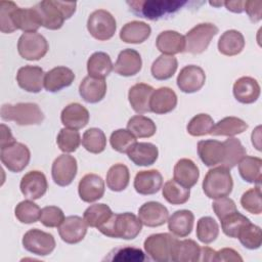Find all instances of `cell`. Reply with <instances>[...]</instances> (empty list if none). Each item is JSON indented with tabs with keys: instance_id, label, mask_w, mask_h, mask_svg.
I'll return each mask as SVG.
<instances>
[{
	"instance_id": "obj_1",
	"label": "cell",
	"mask_w": 262,
	"mask_h": 262,
	"mask_svg": "<svg viewBox=\"0 0 262 262\" xmlns=\"http://www.w3.org/2000/svg\"><path fill=\"white\" fill-rule=\"evenodd\" d=\"M142 223L139 218L130 212L115 214L101 225L98 230L108 236L114 238L123 239H133L141 231Z\"/></svg>"
},
{
	"instance_id": "obj_2",
	"label": "cell",
	"mask_w": 262,
	"mask_h": 262,
	"mask_svg": "<svg viewBox=\"0 0 262 262\" xmlns=\"http://www.w3.org/2000/svg\"><path fill=\"white\" fill-rule=\"evenodd\" d=\"M41 20L42 27L49 30H58L63 21L70 18L76 11V2L57 0H44L35 5Z\"/></svg>"
},
{
	"instance_id": "obj_3",
	"label": "cell",
	"mask_w": 262,
	"mask_h": 262,
	"mask_svg": "<svg viewBox=\"0 0 262 262\" xmlns=\"http://www.w3.org/2000/svg\"><path fill=\"white\" fill-rule=\"evenodd\" d=\"M0 116L2 120L12 121L20 126L39 125L44 120L43 112L34 102L5 103L1 106Z\"/></svg>"
},
{
	"instance_id": "obj_4",
	"label": "cell",
	"mask_w": 262,
	"mask_h": 262,
	"mask_svg": "<svg viewBox=\"0 0 262 262\" xmlns=\"http://www.w3.org/2000/svg\"><path fill=\"white\" fill-rule=\"evenodd\" d=\"M186 1L177 0H137L127 1L131 11L140 16L151 20L172 14L179 10Z\"/></svg>"
},
{
	"instance_id": "obj_5",
	"label": "cell",
	"mask_w": 262,
	"mask_h": 262,
	"mask_svg": "<svg viewBox=\"0 0 262 262\" xmlns=\"http://www.w3.org/2000/svg\"><path fill=\"white\" fill-rule=\"evenodd\" d=\"M232 187L230 171L223 166L210 169L203 180V190L209 199L216 200L227 196L232 191Z\"/></svg>"
},
{
	"instance_id": "obj_6",
	"label": "cell",
	"mask_w": 262,
	"mask_h": 262,
	"mask_svg": "<svg viewBox=\"0 0 262 262\" xmlns=\"http://www.w3.org/2000/svg\"><path fill=\"white\" fill-rule=\"evenodd\" d=\"M218 31V28L211 23H202L194 26L184 36V51H187L191 54H200L204 52Z\"/></svg>"
},
{
	"instance_id": "obj_7",
	"label": "cell",
	"mask_w": 262,
	"mask_h": 262,
	"mask_svg": "<svg viewBox=\"0 0 262 262\" xmlns=\"http://www.w3.org/2000/svg\"><path fill=\"white\" fill-rule=\"evenodd\" d=\"M117 29V23L112 13L104 9L93 11L87 20V30L90 35L99 41L111 39Z\"/></svg>"
},
{
	"instance_id": "obj_8",
	"label": "cell",
	"mask_w": 262,
	"mask_h": 262,
	"mask_svg": "<svg viewBox=\"0 0 262 262\" xmlns=\"http://www.w3.org/2000/svg\"><path fill=\"white\" fill-rule=\"evenodd\" d=\"M177 238L170 233H155L144 241V250L146 254L159 262L171 261V255Z\"/></svg>"
},
{
	"instance_id": "obj_9",
	"label": "cell",
	"mask_w": 262,
	"mask_h": 262,
	"mask_svg": "<svg viewBox=\"0 0 262 262\" xmlns=\"http://www.w3.org/2000/svg\"><path fill=\"white\" fill-rule=\"evenodd\" d=\"M48 42L45 37L37 32L24 33L17 42L19 55L27 60H39L48 51Z\"/></svg>"
},
{
	"instance_id": "obj_10",
	"label": "cell",
	"mask_w": 262,
	"mask_h": 262,
	"mask_svg": "<svg viewBox=\"0 0 262 262\" xmlns=\"http://www.w3.org/2000/svg\"><path fill=\"white\" fill-rule=\"evenodd\" d=\"M0 159L2 164L9 171L17 173L28 166L31 159V152L27 145L15 141L1 148Z\"/></svg>"
},
{
	"instance_id": "obj_11",
	"label": "cell",
	"mask_w": 262,
	"mask_h": 262,
	"mask_svg": "<svg viewBox=\"0 0 262 262\" xmlns=\"http://www.w3.org/2000/svg\"><path fill=\"white\" fill-rule=\"evenodd\" d=\"M24 248L38 256H47L55 248V239L51 233L38 228L28 230L23 236Z\"/></svg>"
},
{
	"instance_id": "obj_12",
	"label": "cell",
	"mask_w": 262,
	"mask_h": 262,
	"mask_svg": "<svg viewBox=\"0 0 262 262\" xmlns=\"http://www.w3.org/2000/svg\"><path fill=\"white\" fill-rule=\"evenodd\" d=\"M77 160L68 154L58 156L52 163L51 175L55 184L59 186L70 185L77 175Z\"/></svg>"
},
{
	"instance_id": "obj_13",
	"label": "cell",
	"mask_w": 262,
	"mask_h": 262,
	"mask_svg": "<svg viewBox=\"0 0 262 262\" xmlns=\"http://www.w3.org/2000/svg\"><path fill=\"white\" fill-rule=\"evenodd\" d=\"M177 86L184 93H194L204 86L206 74L204 70L194 64L182 68L177 76Z\"/></svg>"
},
{
	"instance_id": "obj_14",
	"label": "cell",
	"mask_w": 262,
	"mask_h": 262,
	"mask_svg": "<svg viewBox=\"0 0 262 262\" xmlns=\"http://www.w3.org/2000/svg\"><path fill=\"white\" fill-rule=\"evenodd\" d=\"M19 188L26 198L38 200L45 194L48 188L46 176L38 170L30 171L21 177Z\"/></svg>"
},
{
	"instance_id": "obj_15",
	"label": "cell",
	"mask_w": 262,
	"mask_h": 262,
	"mask_svg": "<svg viewBox=\"0 0 262 262\" xmlns=\"http://www.w3.org/2000/svg\"><path fill=\"white\" fill-rule=\"evenodd\" d=\"M45 73L37 66H25L18 69L16 82L18 86L27 92L38 93L44 87Z\"/></svg>"
},
{
	"instance_id": "obj_16",
	"label": "cell",
	"mask_w": 262,
	"mask_h": 262,
	"mask_svg": "<svg viewBox=\"0 0 262 262\" xmlns=\"http://www.w3.org/2000/svg\"><path fill=\"white\" fill-rule=\"evenodd\" d=\"M87 223L84 218L77 215L68 216L58 227L60 238L67 244L80 243L87 233Z\"/></svg>"
},
{
	"instance_id": "obj_17",
	"label": "cell",
	"mask_w": 262,
	"mask_h": 262,
	"mask_svg": "<svg viewBox=\"0 0 262 262\" xmlns=\"http://www.w3.org/2000/svg\"><path fill=\"white\" fill-rule=\"evenodd\" d=\"M138 218L148 227H158L165 224L169 218L168 209L159 202H146L138 209Z\"/></svg>"
},
{
	"instance_id": "obj_18",
	"label": "cell",
	"mask_w": 262,
	"mask_h": 262,
	"mask_svg": "<svg viewBox=\"0 0 262 262\" xmlns=\"http://www.w3.org/2000/svg\"><path fill=\"white\" fill-rule=\"evenodd\" d=\"M104 189L102 178L94 173L83 176L78 185L79 196L85 203H93L101 199L104 194Z\"/></svg>"
},
{
	"instance_id": "obj_19",
	"label": "cell",
	"mask_w": 262,
	"mask_h": 262,
	"mask_svg": "<svg viewBox=\"0 0 262 262\" xmlns=\"http://www.w3.org/2000/svg\"><path fill=\"white\" fill-rule=\"evenodd\" d=\"M142 67L141 56L138 51L127 48L122 50L114 64V71L123 77H131L136 75Z\"/></svg>"
},
{
	"instance_id": "obj_20",
	"label": "cell",
	"mask_w": 262,
	"mask_h": 262,
	"mask_svg": "<svg viewBox=\"0 0 262 262\" xmlns=\"http://www.w3.org/2000/svg\"><path fill=\"white\" fill-rule=\"evenodd\" d=\"M225 147L223 142L215 139L201 140L198 142V154L201 161L208 167L221 165L224 159Z\"/></svg>"
},
{
	"instance_id": "obj_21",
	"label": "cell",
	"mask_w": 262,
	"mask_h": 262,
	"mask_svg": "<svg viewBox=\"0 0 262 262\" xmlns=\"http://www.w3.org/2000/svg\"><path fill=\"white\" fill-rule=\"evenodd\" d=\"M177 105V95L173 89L169 87H160L154 90L149 108L157 115H164L172 112Z\"/></svg>"
},
{
	"instance_id": "obj_22",
	"label": "cell",
	"mask_w": 262,
	"mask_h": 262,
	"mask_svg": "<svg viewBox=\"0 0 262 262\" xmlns=\"http://www.w3.org/2000/svg\"><path fill=\"white\" fill-rule=\"evenodd\" d=\"M133 185L139 194H154L162 187L163 177L162 174L156 169L139 171L135 175Z\"/></svg>"
},
{
	"instance_id": "obj_23",
	"label": "cell",
	"mask_w": 262,
	"mask_h": 262,
	"mask_svg": "<svg viewBox=\"0 0 262 262\" xmlns=\"http://www.w3.org/2000/svg\"><path fill=\"white\" fill-rule=\"evenodd\" d=\"M75 80L74 72L67 67H55L45 73L44 88L49 92H57L69 87Z\"/></svg>"
},
{
	"instance_id": "obj_24",
	"label": "cell",
	"mask_w": 262,
	"mask_h": 262,
	"mask_svg": "<svg viewBox=\"0 0 262 262\" xmlns=\"http://www.w3.org/2000/svg\"><path fill=\"white\" fill-rule=\"evenodd\" d=\"M234 98L241 103L249 104L255 102L260 96V86L252 77H241L233 84Z\"/></svg>"
},
{
	"instance_id": "obj_25",
	"label": "cell",
	"mask_w": 262,
	"mask_h": 262,
	"mask_svg": "<svg viewBox=\"0 0 262 262\" xmlns=\"http://www.w3.org/2000/svg\"><path fill=\"white\" fill-rule=\"evenodd\" d=\"M60 120L67 128L79 130L88 124L89 112L82 104L72 102L61 111Z\"/></svg>"
},
{
	"instance_id": "obj_26",
	"label": "cell",
	"mask_w": 262,
	"mask_h": 262,
	"mask_svg": "<svg viewBox=\"0 0 262 262\" xmlns=\"http://www.w3.org/2000/svg\"><path fill=\"white\" fill-rule=\"evenodd\" d=\"M12 21L16 30H21L25 33L36 32L42 26V20L36 6L28 8L17 7L12 14Z\"/></svg>"
},
{
	"instance_id": "obj_27",
	"label": "cell",
	"mask_w": 262,
	"mask_h": 262,
	"mask_svg": "<svg viewBox=\"0 0 262 262\" xmlns=\"http://www.w3.org/2000/svg\"><path fill=\"white\" fill-rule=\"evenodd\" d=\"M156 45L162 54L174 55L185 50V39L180 33L168 30L158 35Z\"/></svg>"
},
{
	"instance_id": "obj_28",
	"label": "cell",
	"mask_w": 262,
	"mask_h": 262,
	"mask_svg": "<svg viewBox=\"0 0 262 262\" xmlns=\"http://www.w3.org/2000/svg\"><path fill=\"white\" fill-rule=\"evenodd\" d=\"M174 180L186 188L194 186L200 177L198 166L190 159H180L174 166Z\"/></svg>"
},
{
	"instance_id": "obj_29",
	"label": "cell",
	"mask_w": 262,
	"mask_h": 262,
	"mask_svg": "<svg viewBox=\"0 0 262 262\" xmlns=\"http://www.w3.org/2000/svg\"><path fill=\"white\" fill-rule=\"evenodd\" d=\"M79 93L86 102L96 103L105 96L106 82L104 79L87 76L79 85Z\"/></svg>"
},
{
	"instance_id": "obj_30",
	"label": "cell",
	"mask_w": 262,
	"mask_h": 262,
	"mask_svg": "<svg viewBox=\"0 0 262 262\" xmlns=\"http://www.w3.org/2000/svg\"><path fill=\"white\" fill-rule=\"evenodd\" d=\"M154 88L145 83H137L133 85L128 92V99L131 107L138 114L150 112L149 101Z\"/></svg>"
},
{
	"instance_id": "obj_31",
	"label": "cell",
	"mask_w": 262,
	"mask_h": 262,
	"mask_svg": "<svg viewBox=\"0 0 262 262\" xmlns=\"http://www.w3.org/2000/svg\"><path fill=\"white\" fill-rule=\"evenodd\" d=\"M128 158L137 166H150L159 156L158 147L150 142H135L127 151Z\"/></svg>"
},
{
	"instance_id": "obj_32",
	"label": "cell",
	"mask_w": 262,
	"mask_h": 262,
	"mask_svg": "<svg viewBox=\"0 0 262 262\" xmlns=\"http://www.w3.org/2000/svg\"><path fill=\"white\" fill-rule=\"evenodd\" d=\"M168 229L176 236L185 237L187 236L193 227L194 215L189 210H178L175 211L168 218Z\"/></svg>"
},
{
	"instance_id": "obj_33",
	"label": "cell",
	"mask_w": 262,
	"mask_h": 262,
	"mask_svg": "<svg viewBox=\"0 0 262 262\" xmlns=\"http://www.w3.org/2000/svg\"><path fill=\"white\" fill-rule=\"evenodd\" d=\"M150 33L149 25L140 20H132L123 26L120 31V38L125 43L140 44L150 36Z\"/></svg>"
},
{
	"instance_id": "obj_34",
	"label": "cell",
	"mask_w": 262,
	"mask_h": 262,
	"mask_svg": "<svg viewBox=\"0 0 262 262\" xmlns=\"http://www.w3.org/2000/svg\"><path fill=\"white\" fill-rule=\"evenodd\" d=\"M245 47V38L239 31L227 30L218 40V50L226 56H234L243 51Z\"/></svg>"
},
{
	"instance_id": "obj_35",
	"label": "cell",
	"mask_w": 262,
	"mask_h": 262,
	"mask_svg": "<svg viewBox=\"0 0 262 262\" xmlns=\"http://www.w3.org/2000/svg\"><path fill=\"white\" fill-rule=\"evenodd\" d=\"M114 64L110 55L102 51L91 54L87 60L88 76L98 79H104L113 71Z\"/></svg>"
},
{
	"instance_id": "obj_36",
	"label": "cell",
	"mask_w": 262,
	"mask_h": 262,
	"mask_svg": "<svg viewBox=\"0 0 262 262\" xmlns=\"http://www.w3.org/2000/svg\"><path fill=\"white\" fill-rule=\"evenodd\" d=\"M200 255L201 247L193 239L177 241L171 255V261L195 262L200 261Z\"/></svg>"
},
{
	"instance_id": "obj_37",
	"label": "cell",
	"mask_w": 262,
	"mask_h": 262,
	"mask_svg": "<svg viewBox=\"0 0 262 262\" xmlns=\"http://www.w3.org/2000/svg\"><path fill=\"white\" fill-rule=\"evenodd\" d=\"M262 160L258 157L245 156L238 163L241 177L250 183L260 185L262 179Z\"/></svg>"
},
{
	"instance_id": "obj_38",
	"label": "cell",
	"mask_w": 262,
	"mask_h": 262,
	"mask_svg": "<svg viewBox=\"0 0 262 262\" xmlns=\"http://www.w3.org/2000/svg\"><path fill=\"white\" fill-rule=\"evenodd\" d=\"M248 129V124L237 117H225L214 124L211 131L215 136H234L243 133Z\"/></svg>"
},
{
	"instance_id": "obj_39",
	"label": "cell",
	"mask_w": 262,
	"mask_h": 262,
	"mask_svg": "<svg viewBox=\"0 0 262 262\" xmlns=\"http://www.w3.org/2000/svg\"><path fill=\"white\" fill-rule=\"evenodd\" d=\"M130 180V172L126 165L118 163L113 165L106 173V185L113 191L124 190Z\"/></svg>"
},
{
	"instance_id": "obj_40",
	"label": "cell",
	"mask_w": 262,
	"mask_h": 262,
	"mask_svg": "<svg viewBox=\"0 0 262 262\" xmlns=\"http://www.w3.org/2000/svg\"><path fill=\"white\" fill-rule=\"evenodd\" d=\"M177 67L178 61L174 55L162 54L152 62L150 72L157 80H168L175 74Z\"/></svg>"
},
{
	"instance_id": "obj_41",
	"label": "cell",
	"mask_w": 262,
	"mask_h": 262,
	"mask_svg": "<svg viewBox=\"0 0 262 262\" xmlns=\"http://www.w3.org/2000/svg\"><path fill=\"white\" fill-rule=\"evenodd\" d=\"M223 144L225 152L221 166L230 170L239 163V161L246 156L247 151L242 142L235 137H228L223 141Z\"/></svg>"
},
{
	"instance_id": "obj_42",
	"label": "cell",
	"mask_w": 262,
	"mask_h": 262,
	"mask_svg": "<svg viewBox=\"0 0 262 262\" xmlns=\"http://www.w3.org/2000/svg\"><path fill=\"white\" fill-rule=\"evenodd\" d=\"M127 129L135 137L148 138L155 135L157 126L151 119L142 115H136L129 119L127 123Z\"/></svg>"
},
{
	"instance_id": "obj_43",
	"label": "cell",
	"mask_w": 262,
	"mask_h": 262,
	"mask_svg": "<svg viewBox=\"0 0 262 262\" xmlns=\"http://www.w3.org/2000/svg\"><path fill=\"white\" fill-rule=\"evenodd\" d=\"M113 215L111 208L105 204H94L89 206L84 214L83 218L88 226L99 228L103 225Z\"/></svg>"
},
{
	"instance_id": "obj_44",
	"label": "cell",
	"mask_w": 262,
	"mask_h": 262,
	"mask_svg": "<svg viewBox=\"0 0 262 262\" xmlns=\"http://www.w3.org/2000/svg\"><path fill=\"white\" fill-rule=\"evenodd\" d=\"M162 194L168 203L172 205H182L189 200L190 190L189 188L179 184L174 179H170L164 184Z\"/></svg>"
},
{
	"instance_id": "obj_45",
	"label": "cell",
	"mask_w": 262,
	"mask_h": 262,
	"mask_svg": "<svg viewBox=\"0 0 262 262\" xmlns=\"http://www.w3.org/2000/svg\"><path fill=\"white\" fill-rule=\"evenodd\" d=\"M83 147L91 154H100L106 146V137L101 129L89 128L82 137Z\"/></svg>"
},
{
	"instance_id": "obj_46",
	"label": "cell",
	"mask_w": 262,
	"mask_h": 262,
	"mask_svg": "<svg viewBox=\"0 0 262 262\" xmlns=\"http://www.w3.org/2000/svg\"><path fill=\"white\" fill-rule=\"evenodd\" d=\"M219 234V226L214 218L205 216L199 219L196 223V237L203 244L213 243Z\"/></svg>"
},
{
	"instance_id": "obj_47",
	"label": "cell",
	"mask_w": 262,
	"mask_h": 262,
	"mask_svg": "<svg viewBox=\"0 0 262 262\" xmlns=\"http://www.w3.org/2000/svg\"><path fill=\"white\" fill-rule=\"evenodd\" d=\"M40 214L41 209L31 200L19 202L14 209V215L16 219L25 224L37 222L40 219Z\"/></svg>"
},
{
	"instance_id": "obj_48",
	"label": "cell",
	"mask_w": 262,
	"mask_h": 262,
	"mask_svg": "<svg viewBox=\"0 0 262 262\" xmlns=\"http://www.w3.org/2000/svg\"><path fill=\"white\" fill-rule=\"evenodd\" d=\"M220 221L221 229L224 232V234L232 238H237L239 230L250 222L249 218L241 214L238 211H234L228 214Z\"/></svg>"
},
{
	"instance_id": "obj_49",
	"label": "cell",
	"mask_w": 262,
	"mask_h": 262,
	"mask_svg": "<svg viewBox=\"0 0 262 262\" xmlns=\"http://www.w3.org/2000/svg\"><path fill=\"white\" fill-rule=\"evenodd\" d=\"M237 238L239 239L241 244L249 250L259 249L262 244L261 228L249 222L239 230Z\"/></svg>"
},
{
	"instance_id": "obj_50",
	"label": "cell",
	"mask_w": 262,
	"mask_h": 262,
	"mask_svg": "<svg viewBox=\"0 0 262 262\" xmlns=\"http://www.w3.org/2000/svg\"><path fill=\"white\" fill-rule=\"evenodd\" d=\"M105 260L120 262H141L145 260V255L142 250L135 247H120L111 251L108 256L105 257Z\"/></svg>"
},
{
	"instance_id": "obj_51",
	"label": "cell",
	"mask_w": 262,
	"mask_h": 262,
	"mask_svg": "<svg viewBox=\"0 0 262 262\" xmlns=\"http://www.w3.org/2000/svg\"><path fill=\"white\" fill-rule=\"evenodd\" d=\"M56 143L61 151L66 154L73 152L77 150L81 143L80 133L75 129L64 127L60 129L56 138Z\"/></svg>"
},
{
	"instance_id": "obj_52",
	"label": "cell",
	"mask_w": 262,
	"mask_h": 262,
	"mask_svg": "<svg viewBox=\"0 0 262 262\" xmlns=\"http://www.w3.org/2000/svg\"><path fill=\"white\" fill-rule=\"evenodd\" d=\"M214 126V120L208 114H199L194 116L186 126L188 134L191 136H204L211 134Z\"/></svg>"
},
{
	"instance_id": "obj_53",
	"label": "cell",
	"mask_w": 262,
	"mask_h": 262,
	"mask_svg": "<svg viewBox=\"0 0 262 262\" xmlns=\"http://www.w3.org/2000/svg\"><path fill=\"white\" fill-rule=\"evenodd\" d=\"M112 147L118 152H126L136 142V137L128 129L115 130L110 137Z\"/></svg>"
},
{
	"instance_id": "obj_54",
	"label": "cell",
	"mask_w": 262,
	"mask_h": 262,
	"mask_svg": "<svg viewBox=\"0 0 262 262\" xmlns=\"http://www.w3.org/2000/svg\"><path fill=\"white\" fill-rule=\"evenodd\" d=\"M242 207L251 214L259 215L262 212V201H261V187L257 185L250 188L243 193L241 198Z\"/></svg>"
},
{
	"instance_id": "obj_55",
	"label": "cell",
	"mask_w": 262,
	"mask_h": 262,
	"mask_svg": "<svg viewBox=\"0 0 262 262\" xmlns=\"http://www.w3.org/2000/svg\"><path fill=\"white\" fill-rule=\"evenodd\" d=\"M17 7L12 1H0V31L2 33L10 34L16 30L12 21V14Z\"/></svg>"
},
{
	"instance_id": "obj_56",
	"label": "cell",
	"mask_w": 262,
	"mask_h": 262,
	"mask_svg": "<svg viewBox=\"0 0 262 262\" xmlns=\"http://www.w3.org/2000/svg\"><path fill=\"white\" fill-rule=\"evenodd\" d=\"M62 210L56 206H46L41 209L40 221L46 227H59L64 220Z\"/></svg>"
},
{
	"instance_id": "obj_57",
	"label": "cell",
	"mask_w": 262,
	"mask_h": 262,
	"mask_svg": "<svg viewBox=\"0 0 262 262\" xmlns=\"http://www.w3.org/2000/svg\"><path fill=\"white\" fill-rule=\"evenodd\" d=\"M212 207H213V210H214V212H215V214H216V216L218 217L219 220H221L222 218H224L228 214H230L234 211H237L236 205L233 202V200H231L227 196L216 199L213 202Z\"/></svg>"
},
{
	"instance_id": "obj_58",
	"label": "cell",
	"mask_w": 262,
	"mask_h": 262,
	"mask_svg": "<svg viewBox=\"0 0 262 262\" xmlns=\"http://www.w3.org/2000/svg\"><path fill=\"white\" fill-rule=\"evenodd\" d=\"M244 10L247 12L252 23H257L262 17V1L247 0L244 3Z\"/></svg>"
},
{
	"instance_id": "obj_59",
	"label": "cell",
	"mask_w": 262,
	"mask_h": 262,
	"mask_svg": "<svg viewBox=\"0 0 262 262\" xmlns=\"http://www.w3.org/2000/svg\"><path fill=\"white\" fill-rule=\"evenodd\" d=\"M215 261H226V262H242L243 258L241 255L231 248H223L216 252Z\"/></svg>"
},
{
	"instance_id": "obj_60",
	"label": "cell",
	"mask_w": 262,
	"mask_h": 262,
	"mask_svg": "<svg viewBox=\"0 0 262 262\" xmlns=\"http://www.w3.org/2000/svg\"><path fill=\"white\" fill-rule=\"evenodd\" d=\"M0 128H1V139H0V147L1 148L15 142V139L12 136L10 129L5 124H1Z\"/></svg>"
},
{
	"instance_id": "obj_61",
	"label": "cell",
	"mask_w": 262,
	"mask_h": 262,
	"mask_svg": "<svg viewBox=\"0 0 262 262\" xmlns=\"http://www.w3.org/2000/svg\"><path fill=\"white\" fill-rule=\"evenodd\" d=\"M244 3L245 1H224L223 5H225L227 10L229 11L241 13L244 11Z\"/></svg>"
},
{
	"instance_id": "obj_62",
	"label": "cell",
	"mask_w": 262,
	"mask_h": 262,
	"mask_svg": "<svg viewBox=\"0 0 262 262\" xmlns=\"http://www.w3.org/2000/svg\"><path fill=\"white\" fill-rule=\"evenodd\" d=\"M216 251L209 248V247H203L201 248V255H200V261H215Z\"/></svg>"
},
{
	"instance_id": "obj_63",
	"label": "cell",
	"mask_w": 262,
	"mask_h": 262,
	"mask_svg": "<svg viewBox=\"0 0 262 262\" xmlns=\"http://www.w3.org/2000/svg\"><path fill=\"white\" fill-rule=\"evenodd\" d=\"M252 143L258 150H261L260 145V126H258L252 133Z\"/></svg>"
}]
</instances>
